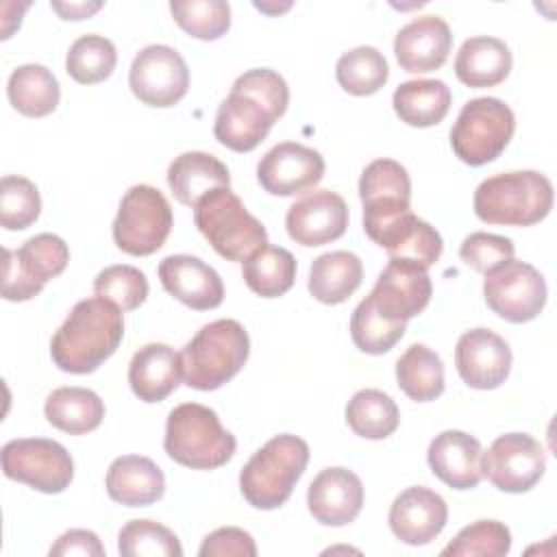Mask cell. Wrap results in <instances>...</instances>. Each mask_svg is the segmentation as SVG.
<instances>
[{
    "instance_id": "obj_1",
    "label": "cell",
    "mask_w": 557,
    "mask_h": 557,
    "mask_svg": "<svg viewBox=\"0 0 557 557\" xmlns=\"http://www.w3.org/2000/svg\"><path fill=\"white\" fill-rule=\"evenodd\" d=\"M287 104L289 87L281 74L268 67L248 70L235 78L231 94L220 102L213 135L233 152H250L268 137Z\"/></svg>"
},
{
    "instance_id": "obj_2",
    "label": "cell",
    "mask_w": 557,
    "mask_h": 557,
    "mask_svg": "<svg viewBox=\"0 0 557 557\" xmlns=\"http://www.w3.org/2000/svg\"><path fill=\"white\" fill-rule=\"evenodd\" d=\"M124 337V318L111 300H78L50 342L54 366L70 374H89L104 363Z\"/></svg>"
},
{
    "instance_id": "obj_3",
    "label": "cell",
    "mask_w": 557,
    "mask_h": 557,
    "mask_svg": "<svg viewBox=\"0 0 557 557\" xmlns=\"http://www.w3.org/2000/svg\"><path fill=\"white\" fill-rule=\"evenodd\" d=\"M553 183L535 170L503 172L474 191V213L487 224L533 226L553 209Z\"/></svg>"
},
{
    "instance_id": "obj_4",
    "label": "cell",
    "mask_w": 557,
    "mask_h": 557,
    "mask_svg": "<svg viewBox=\"0 0 557 557\" xmlns=\"http://www.w3.org/2000/svg\"><path fill=\"white\" fill-rule=\"evenodd\" d=\"M246 329L231 318L205 324L183 348V381L187 387L211 392L228 383L248 361Z\"/></svg>"
},
{
    "instance_id": "obj_5",
    "label": "cell",
    "mask_w": 557,
    "mask_h": 557,
    "mask_svg": "<svg viewBox=\"0 0 557 557\" xmlns=\"http://www.w3.org/2000/svg\"><path fill=\"white\" fill-rule=\"evenodd\" d=\"M309 463V446L292 433L268 440L242 468L239 490L255 509H276L287 503Z\"/></svg>"
},
{
    "instance_id": "obj_6",
    "label": "cell",
    "mask_w": 557,
    "mask_h": 557,
    "mask_svg": "<svg viewBox=\"0 0 557 557\" xmlns=\"http://www.w3.org/2000/svg\"><path fill=\"white\" fill-rule=\"evenodd\" d=\"M163 448L170 459L185 468L213 470L235 455L237 442L213 409L200 403H183L168 416Z\"/></svg>"
},
{
    "instance_id": "obj_7",
    "label": "cell",
    "mask_w": 557,
    "mask_h": 557,
    "mask_svg": "<svg viewBox=\"0 0 557 557\" xmlns=\"http://www.w3.org/2000/svg\"><path fill=\"white\" fill-rule=\"evenodd\" d=\"M194 224L211 248L228 261L244 263L268 244L265 226L244 207L231 187L207 191L194 207Z\"/></svg>"
},
{
    "instance_id": "obj_8",
    "label": "cell",
    "mask_w": 557,
    "mask_h": 557,
    "mask_svg": "<svg viewBox=\"0 0 557 557\" xmlns=\"http://www.w3.org/2000/svg\"><path fill=\"white\" fill-rule=\"evenodd\" d=\"M513 131V111L503 100L472 98L461 107L450 128V146L459 161L479 168L500 157Z\"/></svg>"
},
{
    "instance_id": "obj_9",
    "label": "cell",
    "mask_w": 557,
    "mask_h": 557,
    "mask_svg": "<svg viewBox=\"0 0 557 557\" xmlns=\"http://www.w3.org/2000/svg\"><path fill=\"white\" fill-rule=\"evenodd\" d=\"M172 224L168 198L152 185H133L120 200L113 242L126 255L148 257L165 244Z\"/></svg>"
},
{
    "instance_id": "obj_10",
    "label": "cell",
    "mask_w": 557,
    "mask_h": 557,
    "mask_svg": "<svg viewBox=\"0 0 557 557\" xmlns=\"http://www.w3.org/2000/svg\"><path fill=\"white\" fill-rule=\"evenodd\" d=\"M67 261V244L52 233H39L26 239L17 250L4 248L2 298L11 302L35 298L50 278L65 270Z\"/></svg>"
},
{
    "instance_id": "obj_11",
    "label": "cell",
    "mask_w": 557,
    "mask_h": 557,
    "mask_svg": "<svg viewBox=\"0 0 557 557\" xmlns=\"http://www.w3.org/2000/svg\"><path fill=\"white\" fill-rule=\"evenodd\" d=\"M2 472L44 494H59L74 479V461L63 444L48 437H22L2 446Z\"/></svg>"
},
{
    "instance_id": "obj_12",
    "label": "cell",
    "mask_w": 557,
    "mask_h": 557,
    "mask_svg": "<svg viewBox=\"0 0 557 557\" xmlns=\"http://www.w3.org/2000/svg\"><path fill=\"white\" fill-rule=\"evenodd\" d=\"M546 281L527 261L509 259L485 274L483 298L503 320L522 324L540 315L546 305Z\"/></svg>"
},
{
    "instance_id": "obj_13",
    "label": "cell",
    "mask_w": 557,
    "mask_h": 557,
    "mask_svg": "<svg viewBox=\"0 0 557 557\" xmlns=\"http://www.w3.org/2000/svg\"><path fill=\"white\" fill-rule=\"evenodd\" d=\"M546 470L542 444L527 433H505L481 453V474L500 492L522 494L540 483Z\"/></svg>"
},
{
    "instance_id": "obj_14",
    "label": "cell",
    "mask_w": 557,
    "mask_h": 557,
    "mask_svg": "<svg viewBox=\"0 0 557 557\" xmlns=\"http://www.w3.org/2000/svg\"><path fill=\"white\" fill-rule=\"evenodd\" d=\"M128 85L135 98L144 104L168 109L185 98L189 89V70L178 50L165 44H152L135 54Z\"/></svg>"
},
{
    "instance_id": "obj_15",
    "label": "cell",
    "mask_w": 557,
    "mask_h": 557,
    "mask_svg": "<svg viewBox=\"0 0 557 557\" xmlns=\"http://www.w3.org/2000/svg\"><path fill=\"white\" fill-rule=\"evenodd\" d=\"M433 294L426 268L409 259H389L368 298L389 322H405L424 311Z\"/></svg>"
},
{
    "instance_id": "obj_16",
    "label": "cell",
    "mask_w": 557,
    "mask_h": 557,
    "mask_svg": "<svg viewBox=\"0 0 557 557\" xmlns=\"http://www.w3.org/2000/svg\"><path fill=\"white\" fill-rule=\"evenodd\" d=\"M324 176V159L318 150L283 141L270 148L257 163L259 185L272 196H296L315 187Z\"/></svg>"
},
{
    "instance_id": "obj_17",
    "label": "cell",
    "mask_w": 557,
    "mask_h": 557,
    "mask_svg": "<svg viewBox=\"0 0 557 557\" xmlns=\"http://www.w3.org/2000/svg\"><path fill=\"white\" fill-rule=\"evenodd\" d=\"M348 226L346 200L331 189H315L296 200L285 215L287 235L305 246H324L339 239Z\"/></svg>"
},
{
    "instance_id": "obj_18",
    "label": "cell",
    "mask_w": 557,
    "mask_h": 557,
    "mask_svg": "<svg viewBox=\"0 0 557 557\" xmlns=\"http://www.w3.org/2000/svg\"><path fill=\"white\" fill-rule=\"evenodd\" d=\"M455 366L468 387L496 389L509 376L511 348L490 329H470L457 339Z\"/></svg>"
},
{
    "instance_id": "obj_19",
    "label": "cell",
    "mask_w": 557,
    "mask_h": 557,
    "mask_svg": "<svg viewBox=\"0 0 557 557\" xmlns=\"http://www.w3.org/2000/svg\"><path fill=\"white\" fill-rule=\"evenodd\" d=\"M387 520L392 533L400 542L409 546H424L444 531L448 505L437 492L424 485H413L394 498Z\"/></svg>"
},
{
    "instance_id": "obj_20",
    "label": "cell",
    "mask_w": 557,
    "mask_h": 557,
    "mask_svg": "<svg viewBox=\"0 0 557 557\" xmlns=\"http://www.w3.org/2000/svg\"><path fill=\"white\" fill-rule=\"evenodd\" d=\"M309 513L324 527L352 522L363 507L361 479L342 466L324 468L307 490Z\"/></svg>"
},
{
    "instance_id": "obj_21",
    "label": "cell",
    "mask_w": 557,
    "mask_h": 557,
    "mask_svg": "<svg viewBox=\"0 0 557 557\" xmlns=\"http://www.w3.org/2000/svg\"><path fill=\"white\" fill-rule=\"evenodd\" d=\"M163 289L196 311L215 309L224 300L220 274L202 259L191 255H170L159 263Z\"/></svg>"
},
{
    "instance_id": "obj_22",
    "label": "cell",
    "mask_w": 557,
    "mask_h": 557,
    "mask_svg": "<svg viewBox=\"0 0 557 557\" xmlns=\"http://www.w3.org/2000/svg\"><path fill=\"white\" fill-rule=\"evenodd\" d=\"M453 48L448 24L437 15H420L405 24L394 39V54L398 65L411 74H426L440 70Z\"/></svg>"
},
{
    "instance_id": "obj_23",
    "label": "cell",
    "mask_w": 557,
    "mask_h": 557,
    "mask_svg": "<svg viewBox=\"0 0 557 557\" xmlns=\"http://www.w3.org/2000/svg\"><path fill=\"white\" fill-rule=\"evenodd\" d=\"M481 444L476 437L448 429L433 437L426 450L431 472L453 490H472L483 479Z\"/></svg>"
},
{
    "instance_id": "obj_24",
    "label": "cell",
    "mask_w": 557,
    "mask_h": 557,
    "mask_svg": "<svg viewBox=\"0 0 557 557\" xmlns=\"http://www.w3.org/2000/svg\"><path fill=\"white\" fill-rule=\"evenodd\" d=\"M181 379V355L168 344H146L128 363V385L144 403L165 400L178 387Z\"/></svg>"
},
{
    "instance_id": "obj_25",
    "label": "cell",
    "mask_w": 557,
    "mask_h": 557,
    "mask_svg": "<svg viewBox=\"0 0 557 557\" xmlns=\"http://www.w3.org/2000/svg\"><path fill=\"white\" fill-rule=\"evenodd\" d=\"M107 494L126 507H146L157 503L165 492L161 468L141 455H122L107 470Z\"/></svg>"
},
{
    "instance_id": "obj_26",
    "label": "cell",
    "mask_w": 557,
    "mask_h": 557,
    "mask_svg": "<svg viewBox=\"0 0 557 557\" xmlns=\"http://www.w3.org/2000/svg\"><path fill=\"white\" fill-rule=\"evenodd\" d=\"M168 185L181 205L194 209L207 191L215 187H231V174L215 154L189 150L174 157L170 163Z\"/></svg>"
},
{
    "instance_id": "obj_27",
    "label": "cell",
    "mask_w": 557,
    "mask_h": 557,
    "mask_svg": "<svg viewBox=\"0 0 557 557\" xmlns=\"http://www.w3.org/2000/svg\"><path fill=\"white\" fill-rule=\"evenodd\" d=\"M511 72V52L503 39L496 37H470L461 44L455 57L457 78L472 87H496Z\"/></svg>"
},
{
    "instance_id": "obj_28",
    "label": "cell",
    "mask_w": 557,
    "mask_h": 557,
    "mask_svg": "<svg viewBox=\"0 0 557 557\" xmlns=\"http://www.w3.org/2000/svg\"><path fill=\"white\" fill-rule=\"evenodd\" d=\"M363 278L361 259L348 250H331L313 259L309 268V292L324 305L348 300Z\"/></svg>"
},
{
    "instance_id": "obj_29",
    "label": "cell",
    "mask_w": 557,
    "mask_h": 557,
    "mask_svg": "<svg viewBox=\"0 0 557 557\" xmlns=\"http://www.w3.org/2000/svg\"><path fill=\"white\" fill-rule=\"evenodd\" d=\"M450 102L453 96L448 85L437 78L407 81L398 85L392 96V104L400 122L416 128L440 124L446 117Z\"/></svg>"
},
{
    "instance_id": "obj_30",
    "label": "cell",
    "mask_w": 557,
    "mask_h": 557,
    "mask_svg": "<svg viewBox=\"0 0 557 557\" xmlns=\"http://www.w3.org/2000/svg\"><path fill=\"white\" fill-rule=\"evenodd\" d=\"M48 422L70 435H85L100 426L104 418L102 398L87 387H59L44 405Z\"/></svg>"
},
{
    "instance_id": "obj_31",
    "label": "cell",
    "mask_w": 557,
    "mask_h": 557,
    "mask_svg": "<svg viewBox=\"0 0 557 557\" xmlns=\"http://www.w3.org/2000/svg\"><path fill=\"white\" fill-rule=\"evenodd\" d=\"M7 96L15 111L26 117L50 115L61 98L57 76L39 63H26L11 72L7 83Z\"/></svg>"
},
{
    "instance_id": "obj_32",
    "label": "cell",
    "mask_w": 557,
    "mask_h": 557,
    "mask_svg": "<svg viewBox=\"0 0 557 557\" xmlns=\"http://www.w3.org/2000/svg\"><path fill=\"white\" fill-rule=\"evenodd\" d=\"M242 276L257 296L278 298L296 281V259L289 250L265 244L242 263Z\"/></svg>"
},
{
    "instance_id": "obj_33",
    "label": "cell",
    "mask_w": 557,
    "mask_h": 557,
    "mask_svg": "<svg viewBox=\"0 0 557 557\" xmlns=\"http://www.w3.org/2000/svg\"><path fill=\"white\" fill-rule=\"evenodd\" d=\"M396 381L411 400H435L444 392V363L424 344H411L396 361Z\"/></svg>"
},
{
    "instance_id": "obj_34",
    "label": "cell",
    "mask_w": 557,
    "mask_h": 557,
    "mask_svg": "<svg viewBox=\"0 0 557 557\" xmlns=\"http://www.w3.org/2000/svg\"><path fill=\"white\" fill-rule=\"evenodd\" d=\"M400 422L394 398L381 389H359L346 405V424L366 440L389 437Z\"/></svg>"
},
{
    "instance_id": "obj_35",
    "label": "cell",
    "mask_w": 557,
    "mask_h": 557,
    "mask_svg": "<svg viewBox=\"0 0 557 557\" xmlns=\"http://www.w3.org/2000/svg\"><path fill=\"white\" fill-rule=\"evenodd\" d=\"M339 87L352 96L376 94L389 78V67L374 46H357L344 52L335 65Z\"/></svg>"
},
{
    "instance_id": "obj_36",
    "label": "cell",
    "mask_w": 557,
    "mask_h": 557,
    "mask_svg": "<svg viewBox=\"0 0 557 557\" xmlns=\"http://www.w3.org/2000/svg\"><path fill=\"white\" fill-rule=\"evenodd\" d=\"M117 63V52L111 39L102 35L78 37L65 57V72L81 85H96L111 76Z\"/></svg>"
},
{
    "instance_id": "obj_37",
    "label": "cell",
    "mask_w": 557,
    "mask_h": 557,
    "mask_svg": "<svg viewBox=\"0 0 557 557\" xmlns=\"http://www.w3.org/2000/svg\"><path fill=\"white\" fill-rule=\"evenodd\" d=\"M174 22L196 39L215 41L231 28V7L224 0H172Z\"/></svg>"
},
{
    "instance_id": "obj_38",
    "label": "cell",
    "mask_w": 557,
    "mask_h": 557,
    "mask_svg": "<svg viewBox=\"0 0 557 557\" xmlns=\"http://www.w3.org/2000/svg\"><path fill=\"white\" fill-rule=\"evenodd\" d=\"M122 557H181L183 546L174 531L154 520H131L117 533Z\"/></svg>"
},
{
    "instance_id": "obj_39",
    "label": "cell",
    "mask_w": 557,
    "mask_h": 557,
    "mask_svg": "<svg viewBox=\"0 0 557 557\" xmlns=\"http://www.w3.org/2000/svg\"><path fill=\"white\" fill-rule=\"evenodd\" d=\"M405 322H389L383 318L372 300L366 296L350 315V337L355 346L366 355H383L405 335Z\"/></svg>"
},
{
    "instance_id": "obj_40",
    "label": "cell",
    "mask_w": 557,
    "mask_h": 557,
    "mask_svg": "<svg viewBox=\"0 0 557 557\" xmlns=\"http://www.w3.org/2000/svg\"><path fill=\"white\" fill-rule=\"evenodd\" d=\"M511 550V533L498 520H476L463 527L448 546L444 557H503Z\"/></svg>"
},
{
    "instance_id": "obj_41",
    "label": "cell",
    "mask_w": 557,
    "mask_h": 557,
    "mask_svg": "<svg viewBox=\"0 0 557 557\" xmlns=\"http://www.w3.org/2000/svg\"><path fill=\"white\" fill-rule=\"evenodd\" d=\"M41 213V196L33 181L24 176H2L0 181V224L7 231L28 228Z\"/></svg>"
},
{
    "instance_id": "obj_42",
    "label": "cell",
    "mask_w": 557,
    "mask_h": 557,
    "mask_svg": "<svg viewBox=\"0 0 557 557\" xmlns=\"http://www.w3.org/2000/svg\"><path fill=\"white\" fill-rule=\"evenodd\" d=\"M94 294L111 300L124 313L137 309L146 300L148 281L139 268L117 263L98 272L94 278Z\"/></svg>"
},
{
    "instance_id": "obj_43",
    "label": "cell",
    "mask_w": 557,
    "mask_h": 557,
    "mask_svg": "<svg viewBox=\"0 0 557 557\" xmlns=\"http://www.w3.org/2000/svg\"><path fill=\"white\" fill-rule=\"evenodd\" d=\"M361 202L374 198H405L411 200V181L407 170L394 159H376L368 163L359 178Z\"/></svg>"
},
{
    "instance_id": "obj_44",
    "label": "cell",
    "mask_w": 557,
    "mask_h": 557,
    "mask_svg": "<svg viewBox=\"0 0 557 557\" xmlns=\"http://www.w3.org/2000/svg\"><path fill=\"white\" fill-rule=\"evenodd\" d=\"M513 250L516 248H513V242L509 237L479 231V233H470L461 242L459 257L472 270H476L481 274H487L496 265L513 259Z\"/></svg>"
},
{
    "instance_id": "obj_45",
    "label": "cell",
    "mask_w": 557,
    "mask_h": 557,
    "mask_svg": "<svg viewBox=\"0 0 557 557\" xmlns=\"http://www.w3.org/2000/svg\"><path fill=\"white\" fill-rule=\"evenodd\" d=\"M198 555L200 557H228V555L255 557L257 546L248 531L237 527H222L202 540Z\"/></svg>"
},
{
    "instance_id": "obj_46",
    "label": "cell",
    "mask_w": 557,
    "mask_h": 557,
    "mask_svg": "<svg viewBox=\"0 0 557 557\" xmlns=\"http://www.w3.org/2000/svg\"><path fill=\"white\" fill-rule=\"evenodd\" d=\"M65 555H85V557H102L104 546L94 531L87 529H70L65 531L52 546L50 557Z\"/></svg>"
},
{
    "instance_id": "obj_47",
    "label": "cell",
    "mask_w": 557,
    "mask_h": 557,
    "mask_svg": "<svg viewBox=\"0 0 557 557\" xmlns=\"http://www.w3.org/2000/svg\"><path fill=\"white\" fill-rule=\"evenodd\" d=\"M63 20H85L102 9V2H50Z\"/></svg>"
}]
</instances>
